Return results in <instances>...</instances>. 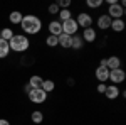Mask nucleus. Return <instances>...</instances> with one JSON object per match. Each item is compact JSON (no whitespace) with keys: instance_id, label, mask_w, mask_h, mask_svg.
<instances>
[{"instance_id":"obj_1","label":"nucleus","mask_w":126,"mask_h":125,"mask_svg":"<svg viewBox=\"0 0 126 125\" xmlns=\"http://www.w3.org/2000/svg\"><path fill=\"white\" fill-rule=\"evenodd\" d=\"M20 25H22V30L25 32V36H35L42 30V20L34 14H27L22 17Z\"/></svg>"},{"instance_id":"obj_2","label":"nucleus","mask_w":126,"mask_h":125,"mask_svg":"<svg viewBox=\"0 0 126 125\" xmlns=\"http://www.w3.org/2000/svg\"><path fill=\"white\" fill-rule=\"evenodd\" d=\"M9 48L14 52H25L30 48V41L25 34H14V37L9 41Z\"/></svg>"},{"instance_id":"obj_3","label":"nucleus","mask_w":126,"mask_h":125,"mask_svg":"<svg viewBox=\"0 0 126 125\" xmlns=\"http://www.w3.org/2000/svg\"><path fill=\"white\" fill-rule=\"evenodd\" d=\"M27 96H29V100L32 101V103H35V105H42V103H46L47 101V93L44 91V90H40V88H32L29 93H27Z\"/></svg>"},{"instance_id":"obj_4","label":"nucleus","mask_w":126,"mask_h":125,"mask_svg":"<svg viewBox=\"0 0 126 125\" xmlns=\"http://www.w3.org/2000/svg\"><path fill=\"white\" fill-rule=\"evenodd\" d=\"M126 79V71L123 68H118V69H111L109 71V79L108 81H111V85H121V83H125Z\"/></svg>"},{"instance_id":"obj_5","label":"nucleus","mask_w":126,"mask_h":125,"mask_svg":"<svg viewBox=\"0 0 126 125\" xmlns=\"http://www.w3.org/2000/svg\"><path fill=\"white\" fill-rule=\"evenodd\" d=\"M62 24V34H67V36H76L78 34V22H76V19L74 17H71L69 20H66V22H61Z\"/></svg>"},{"instance_id":"obj_6","label":"nucleus","mask_w":126,"mask_h":125,"mask_svg":"<svg viewBox=\"0 0 126 125\" xmlns=\"http://www.w3.org/2000/svg\"><path fill=\"white\" fill-rule=\"evenodd\" d=\"M106 14L111 17V20L123 19V15H125V7H121L119 2H118V3H113V5H108V12Z\"/></svg>"},{"instance_id":"obj_7","label":"nucleus","mask_w":126,"mask_h":125,"mask_svg":"<svg viewBox=\"0 0 126 125\" xmlns=\"http://www.w3.org/2000/svg\"><path fill=\"white\" fill-rule=\"evenodd\" d=\"M76 22H78L79 27H82V29H87V27H93V17H91V14H87V12H79L78 17H76Z\"/></svg>"},{"instance_id":"obj_8","label":"nucleus","mask_w":126,"mask_h":125,"mask_svg":"<svg viewBox=\"0 0 126 125\" xmlns=\"http://www.w3.org/2000/svg\"><path fill=\"white\" fill-rule=\"evenodd\" d=\"M81 37H82L84 42H89L91 44V42H94L97 39V32H96L94 27H87V29H82V36Z\"/></svg>"},{"instance_id":"obj_9","label":"nucleus","mask_w":126,"mask_h":125,"mask_svg":"<svg viewBox=\"0 0 126 125\" xmlns=\"http://www.w3.org/2000/svg\"><path fill=\"white\" fill-rule=\"evenodd\" d=\"M119 95H121V90H119L116 85H106V91H104V96H106L108 100H116Z\"/></svg>"},{"instance_id":"obj_10","label":"nucleus","mask_w":126,"mask_h":125,"mask_svg":"<svg viewBox=\"0 0 126 125\" xmlns=\"http://www.w3.org/2000/svg\"><path fill=\"white\" fill-rule=\"evenodd\" d=\"M96 24H97V27H99L101 30H108L109 25H111V17H109L108 14H101V15L97 17Z\"/></svg>"},{"instance_id":"obj_11","label":"nucleus","mask_w":126,"mask_h":125,"mask_svg":"<svg viewBox=\"0 0 126 125\" xmlns=\"http://www.w3.org/2000/svg\"><path fill=\"white\" fill-rule=\"evenodd\" d=\"M94 76H96V79L99 81V83H106L108 79H109V69H108V68L97 66V68H96V73H94Z\"/></svg>"},{"instance_id":"obj_12","label":"nucleus","mask_w":126,"mask_h":125,"mask_svg":"<svg viewBox=\"0 0 126 125\" xmlns=\"http://www.w3.org/2000/svg\"><path fill=\"white\" fill-rule=\"evenodd\" d=\"M49 34L59 37V36L62 34V24H61L59 20H50V22H49Z\"/></svg>"},{"instance_id":"obj_13","label":"nucleus","mask_w":126,"mask_h":125,"mask_svg":"<svg viewBox=\"0 0 126 125\" xmlns=\"http://www.w3.org/2000/svg\"><path fill=\"white\" fill-rule=\"evenodd\" d=\"M57 42L62 49H71V42H72V36H67V34H61L57 37Z\"/></svg>"},{"instance_id":"obj_14","label":"nucleus","mask_w":126,"mask_h":125,"mask_svg":"<svg viewBox=\"0 0 126 125\" xmlns=\"http://www.w3.org/2000/svg\"><path fill=\"white\" fill-rule=\"evenodd\" d=\"M106 68L111 71V69H118V68H121V59L118 58V56H109L106 59Z\"/></svg>"},{"instance_id":"obj_15","label":"nucleus","mask_w":126,"mask_h":125,"mask_svg":"<svg viewBox=\"0 0 126 125\" xmlns=\"http://www.w3.org/2000/svg\"><path fill=\"white\" fill-rule=\"evenodd\" d=\"M126 27V24H125V20L123 19H114V20H111V25H109V29L111 30H114V32H123Z\"/></svg>"},{"instance_id":"obj_16","label":"nucleus","mask_w":126,"mask_h":125,"mask_svg":"<svg viewBox=\"0 0 126 125\" xmlns=\"http://www.w3.org/2000/svg\"><path fill=\"white\" fill-rule=\"evenodd\" d=\"M40 90H44L46 93H52L54 90H56V81L54 79H44L42 81V85H40Z\"/></svg>"},{"instance_id":"obj_17","label":"nucleus","mask_w":126,"mask_h":125,"mask_svg":"<svg viewBox=\"0 0 126 125\" xmlns=\"http://www.w3.org/2000/svg\"><path fill=\"white\" fill-rule=\"evenodd\" d=\"M22 12H19V10H14L12 14H9V22L10 24H14V25H19L20 22H22Z\"/></svg>"},{"instance_id":"obj_18","label":"nucleus","mask_w":126,"mask_h":125,"mask_svg":"<svg viewBox=\"0 0 126 125\" xmlns=\"http://www.w3.org/2000/svg\"><path fill=\"white\" fill-rule=\"evenodd\" d=\"M10 54V48H9V42L0 39V59H5Z\"/></svg>"},{"instance_id":"obj_19","label":"nucleus","mask_w":126,"mask_h":125,"mask_svg":"<svg viewBox=\"0 0 126 125\" xmlns=\"http://www.w3.org/2000/svg\"><path fill=\"white\" fill-rule=\"evenodd\" d=\"M42 81H44V78L39 76V75H34V76H30L29 78V85L30 88H40V85H42Z\"/></svg>"},{"instance_id":"obj_20","label":"nucleus","mask_w":126,"mask_h":125,"mask_svg":"<svg viewBox=\"0 0 126 125\" xmlns=\"http://www.w3.org/2000/svg\"><path fill=\"white\" fill-rule=\"evenodd\" d=\"M30 120H32L35 125H40L42 122H44V113H42L40 110H34V112L30 113Z\"/></svg>"},{"instance_id":"obj_21","label":"nucleus","mask_w":126,"mask_h":125,"mask_svg":"<svg viewBox=\"0 0 126 125\" xmlns=\"http://www.w3.org/2000/svg\"><path fill=\"white\" fill-rule=\"evenodd\" d=\"M12 37H14V30H12V27H3V29L0 30V39H3V41L9 42Z\"/></svg>"},{"instance_id":"obj_22","label":"nucleus","mask_w":126,"mask_h":125,"mask_svg":"<svg viewBox=\"0 0 126 125\" xmlns=\"http://www.w3.org/2000/svg\"><path fill=\"white\" fill-rule=\"evenodd\" d=\"M82 46H84V41H82V37H81L79 34L72 36V42H71V48H72V49H81Z\"/></svg>"},{"instance_id":"obj_23","label":"nucleus","mask_w":126,"mask_h":125,"mask_svg":"<svg viewBox=\"0 0 126 125\" xmlns=\"http://www.w3.org/2000/svg\"><path fill=\"white\" fill-rule=\"evenodd\" d=\"M57 17H59V22H66V20H69L71 17H72V14H71V10L69 9H64V10H59V14H57Z\"/></svg>"},{"instance_id":"obj_24","label":"nucleus","mask_w":126,"mask_h":125,"mask_svg":"<svg viewBox=\"0 0 126 125\" xmlns=\"http://www.w3.org/2000/svg\"><path fill=\"white\" fill-rule=\"evenodd\" d=\"M46 44H47L49 48H57V46H59L57 37H56V36H50V34H49L47 37H46Z\"/></svg>"},{"instance_id":"obj_25","label":"nucleus","mask_w":126,"mask_h":125,"mask_svg":"<svg viewBox=\"0 0 126 125\" xmlns=\"http://www.w3.org/2000/svg\"><path fill=\"white\" fill-rule=\"evenodd\" d=\"M86 5L89 9H99V7L103 5V0H87Z\"/></svg>"},{"instance_id":"obj_26","label":"nucleus","mask_w":126,"mask_h":125,"mask_svg":"<svg viewBox=\"0 0 126 125\" xmlns=\"http://www.w3.org/2000/svg\"><path fill=\"white\" fill-rule=\"evenodd\" d=\"M57 7H59V10L69 9V7H71V0H59V2H57Z\"/></svg>"},{"instance_id":"obj_27","label":"nucleus","mask_w":126,"mask_h":125,"mask_svg":"<svg viewBox=\"0 0 126 125\" xmlns=\"http://www.w3.org/2000/svg\"><path fill=\"white\" fill-rule=\"evenodd\" d=\"M47 12H49V15H57V14H59L57 3H50V5H49V9H47Z\"/></svg>"},{"instance_id":"obj_28","label":"nucleus","mask_w":126,"mask_h":125,"mask_svg":"<svg viewBox=\"0 0 126 125\" xmlns=\"http://www.w3.org/2000/svg\"><path fill=\"white\" fill-rule=\"evenodd\" d=\"M104 91H106V83H99L97 85V93H103L104 95Z\"/></svg>"},{"instance_id":"obj_29","label":"nucleus","mask_w":126,"mask_h":125,"mask_svg":"<svg viewBox=\"0 0 126 125\" xmlns=\"http://www.w3.org/2000/svg\"><path fill=\"white\" fill-rule=\"evenodd\" d=\"M0 125H10V122L7 118H0Z\"/></svg>"},{"instance_id":"obj_30","label":"nucleus","mask_w":126,"mask_h":125,"mask_svg":"<svg viewBox=\"0 0 126 125\" xmlns=\"http://www.w3.org/2000/svg\"><path fill=\"white\" fill-rule=\"evenodd\" d=\"M30 90H32V88H30V86H29V85H25V86H24V91H25V93H29Z\"/></svg>"}]
</instances>
